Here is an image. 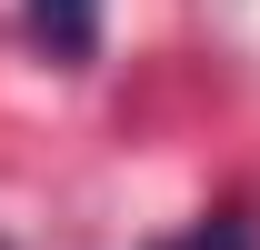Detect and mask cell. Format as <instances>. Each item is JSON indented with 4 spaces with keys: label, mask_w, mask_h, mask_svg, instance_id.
<instances>
[{
    "label": "cell",
    "mask_w": 260,
    "mask_h": 250,
    "mask_svg": "<svg viewBox=\"0 0 260 250\" xmlns=\"http://www.w3.org/2000/svg\"><path fill=\"white\" fill-rule=\"evenodd\" d=\"M150 250H260V220L250 210H210V220H190V230H170Z\"/></svg>",
    "instance_id": "obj_2"
},
{
    "label": "cell",
    "mask_w": 260,
    "mask_h": 250,
    "mask_svg": "<svg viewBox=\"0 0 260 250\" xmlns=\"http://www.w3.org/2000/svg\"><path fill=\"white\" fill-rule=\"evenodd\" d=\"M20 20H30V40L50 60H70V70L100 50V0H20Z\"/></svg>",
    "instance_id": "obj_1"
}]
</instances>
